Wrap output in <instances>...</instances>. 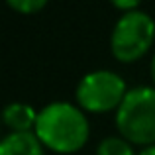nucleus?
<instances>
[{
	"mask_svg": "<svg viewBox=\"0 0 155 155\" xmlns=\"http://www.w3.org/2000/svg\"><path fill=\"white\" fill-rule=\"evenodd\" d=\"M114 6L124 8L126 12H132V10H137V0H114Z\"/></svg>",
	"mask_w": 155,
	"mask_h": 155,
	"instance_id": "nucleus-9",
	"label": "nucleus"
},
{
	"mask_svg": "<svg viewBox=\"0 0 155 155\" xmlns=\"http://www.w3.org/2000/svg\"><path fill=\"white\" fill-rule=\"evenodd\" d=\"M116 128L130 143L143 147L155 143V87L140 84L128 88L116 110Z\"/></svg>",
	"mask_w": 155,
	"mask_h": 155,
	"instance_id": "nucleus-2",
	"label": "nucleus"
},
{
	"mask_svg": "<svg viewBox=\"0 0 155 155\" xmlns=\"http://www.w3.org/2000/svg\"><path fill=\"white\" fill-rule=\"evenodd\" d=\"M0 155H43V143L35 132H10L0 141Z\"/></svg>",
	"mask_w": 155,
	"mask_h": 155,
	"instance_id": "nucleus-5",
	"label": "nucleus"
},
{
	"mask_svg": "<svg viewBox=\"0 0 155 155\" xmlns=\"http://www.w3.org/2000/svg\"><path fill=\"white\" fill-rule=\"evenodd\" d=\"M45 4V0H8V6L22 14H34V12L41 10Z\"/></svg>",
	"mask_w": 155,
	"mask_h": 155,
	"instance_id": "nucleus-8",
	"label": "nucleus"
},
{
	"mask_svg": "<svg viewBox=\"0 0 155 155\" xmlns=\"http://www.w3.org/2000/svg\"><path fill=\"white\" fill-rule=\"evenodd\" d=\"M155 39V20L143 10L124 12L110 34V49L118 61L132 63L151 47Z\"/></svg>",
	"mask_w": 155,
	"mask_h": 155,
	"instance_id": "nucleus-3",
	"label": "nucleus"
},
{
	"mask_svg": "<svg viewBox=\"0 0 155 155\" xmlns=\"http://www.w3.org/2000/svg\"><path fill=\"white\" fill-rule=\"evenodd\" d=\"M34 132L39 141L53 151L75 153L87 143L91 128L79 106L65 100H55L38 112Z\"/></svg>",
	"mask_w": 155,
	"mask_h": 155,
	"instance_id": "nucleus-1",
	"label": "nucleus"
},
{
	"mask_svg": "<svg viewBox=\"0 0 155 155\" xmlns=\"http://www.w3.org/2000/svg\"><path fill=\"white\" fill-rule=\"evenodd\" d=\"M149 73H151V79H153V83H155V55H153V59H151V65H149Z\"/></svg>",
	"mask_w": 155,
	"mask_h": 155,
	"instance_id": "nucleus-11",
	"label": "nucleus"
},
{
	"mask_svg": "<svg viewBox=\"0 0 155 155\" xmlns=\"http://www.w3.org/2000/svg\"><path fill=\"white\" fill-rule=\"evenodd\" d=\"M2 120L12 132H31L38 122V112L31 104L10 102L2 110Z\"/></svg>",
	"mask_w": 155,
	"mask_h": 155,
	"instance_id": "nucleus-6",
	"label": "nucleus"
},
{
	"mask_svg": "<svg viewBox=\"0 0 155 155\" xmlns=\"http://www.w3.org/2000/svg\"><path fill=\"white\" fill-rule=\"evenodd\" d=\"M137 155H155V143H153V145H147V147H143Z\"/></svg>",
	"mask_w": 155,
	"mask_h": 155,
	"instance_id": "nucleus-10",
	"label": "nucleus"
},
{
	"mask_svg": "<svg viewBox=\"0 0 155 155\" xmlns=\"http://www.w3.org/2000/svg\"><path fill=\"white\" fill-rule=\"evenodd\" d=\"M96 155H136V153H134L132 143L124 140L122 136H108L98 141Z\"/></svg>",
	"mask_w": 155,
	"mask_h": 155,
	"instance_id": "nucleus-7",
	"label": "nucleus"
},
{
	"mask_svg": "<svg viewBox=\"0 0 155 155\" xmlns=\"http://www.w3.org/2000/svg\"><path fill=\"white\" fill-rule=\"evenodd\" d=\"M126 92V81L110 69H96L91 71L77 84V102L83 110L102 114L108 110H118Z\"/></svg>",
	"mask_w": 155,
	"mask_h": 155,
	"instance_id": "nucleus-4",
	"label": "nucleus"
}]
</instances>
